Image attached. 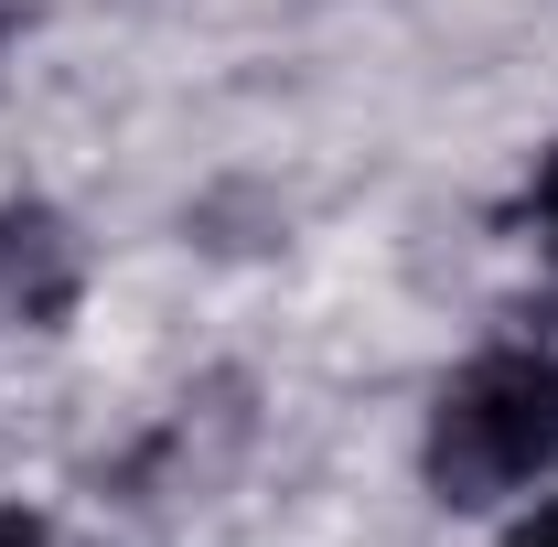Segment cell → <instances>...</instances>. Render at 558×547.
Segmentation results:
<instances>
[{
    "label": "cell",
    "instance_id": "5",
    "mask_svg": "<svg viewBox=\"0 0 558 547\" xmlns=\"http://www.w3.org/2000/svg\"><path fill=\"white\" fill-rule=\"evenodd\" d=\"M0 547H54V526H44V515H22V505H0Z\"/></svg>",
    "mask_w": 558,
    "mask_h": 547
},
{
    "label": "cell",
    "instance_id": "4",
    "mask_svg": "<svg viewBox=\"0 0 558 547\" xmlns=\"http://www.w3.org/2000/svg\"><path fill=\"white\" fill-rule=\"evenodd\" d=\"M494 547H558V494H526V505H515V526H505Z\"/></svg>",
    "mask_w": 558,
    "mask_h": 547
},
{
    "label": "cell",
    "instance_id": "3",
    "mask_svg": "<svg viewBox=\"0 0 558 547\" xmlns=\"http://www.w3.org/2000/svg\"><path fill=\"white\" fill-rule=\"evenodd\" d=\"M515 226L537 236V258L558 269V139L537 150V172H526V194H515Z\"/></svg>",
    "mask_w": 558,
    "mask_h": 547
},
{
    "label": "cell",
    "instance_id": "2",
    "mask_svg": "<svg viewBox=\"0 0 558 547\" xmlns=\"http://www.w3.org/2000/svg\"><path fill=\"white\" fill-rule=\"evenodd\" d=\"M0 301L22 323H54L75 301V236L44 205H0Z\"/></svg>",
    "mask_w": 558,
    "mask_h": 547
},
{
    "label": "cell",
    "instance_id": "1",
    "mask_svg": "<svg viewBox=\"0 0 558 547\" xmlns=\"http://www.w3.org/2000/svg\"><path fill=\"white\" fill-rule=\"evenodd\" d=\"M418 483L462 515L558 483V343H484L473 365H451L418 418Z\"/></svg>",
    "mask_w": 558,
    "mask_h": 547
}]
</instances>
